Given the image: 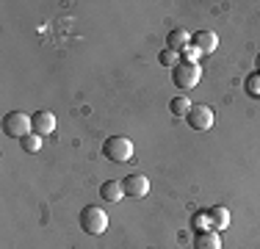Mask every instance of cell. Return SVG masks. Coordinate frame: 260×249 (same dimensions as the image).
<instances>
[{"instance_id": "cell-3", "label": "cell", "mask_w": 260, "mask_h": 249, "mask_svg": "<svg viewBox=\"0 0 260 249\" xmlns=\"http://www.w3.org/2000/svg\"><path fill=\"white\" fill-rule=\"evenodd\" d=\"M80 227H83V233H89V235H103L105 227H108V216H105L103 208L89 205V208L80 210Z\"/></svg>"}, {"instance_id": "cell-1", "label": "cell", "mask_w": 260, "mask_h": 249, "mask_svg": "<svg viewBox=\"0 0 260 249\" xmlns=\"http://www.w3.org/2000/svg\"><path fill=\"white\" fill-rule=\"evenodd\" d=\"M103 155L111 164H125V161L133 158V141L127 136H111L103 144Z\"/></svg>"}, {"instance_id": "cell-9", "label": "cell", "mask_w": 260, "mask_h": 249, "mask_svg": "<svg viewBox=\"0 0 260 249\" xmlns=\"http://www.w3.org/2000/svg\"><path fill=\"white\" fill-rule=\"evenodd\" d=\"M100 197L105 202H119L122 197H125V185H122V180H105L100 185Z\"/></svg>"}, {"instance_id": "cell-7", "label": "cell", "mask_w": 260, "mask_h": 249, "mask_svg": "<svg viewBox=\"0 0 260 249\" xmlns=\"http://www.w3.org/2000/svg\"><path fill=\"white\" fill-rule=\"evenodd\" d=\"M30 122H34V133L36 136H50L53 130H55L53 111H36V114L30 116Z\"/></svg>"}, {"instance_id": "cell-14", "label": "cell", "mask_w": 260, "mask_h": 249, "mask_svg": "<svg viewBox=\"0 0 260 249\" xmlns=\"http://www.w3.org/2000/svg\"><path fill=\"white\" fill-rule=\"evenodd\" d=\"M244 91L249 97H260V72H249L244 80Z\"/></svg>"}, {"instance_id": "cell-12", "label": "cell", "mask_w": 260, "mask_h": 249, "mask_svg": "<svg viewBox=\"0 0 260 249\" xmlns=\"http://www.w3.org/2000/svg\"><path fill=\"white\" fill-rule=\"evenodd\" d=\"M194 249H221V241H219V235H216L213 230H210V233H197Z\"/></svg>"}, {"instance_id": "cell-5", "label": "cell", "mask_w": 260, "mask_h": 249, "mask_svg": "<svg viewBox=\"0 0 260 249\" xmlns=\"http://www.w3.org/2000/svg\"><path fill=\"white\" fill-rule=\"evenodd\" d=\"M185 122H188L194 130H210V128H213V122H216V114H213V108H210V105L197 103V105H191Z\"/></svg>"}, {"instance_id": "cell-2", "label": "cell", "mask_w": 260, "mask_h": 249, "mask_svg": "<svg viewBox=\"0 0 260 249\" xmlns=\"http://www.w3.org/2000/svg\"><path fill=\"white\" fill-rule=\"evenodd\" d=\"M3 133L9 136V139H25V136L34 133V122H30L28 114H22V111H11V114L3 116Z\"/></svg>"}, {"instance_id": "cell-11", "label": "cell", "mask_w": 260, "mask_h": 249, "mask_svg": "<svg viewBox=\"0 0 260 249\" xmlns=\"http://www.w3.org/2000/svg\"><path fill=\"white\" fill-rule=\"evenodd\" d=\"M208 216H210V227H213V230H227V224H230V210H227L224 205L210 208Z\"/></svg>"}, {"instance_id": "cell-15", "label": "cell", "mask_w": 260, "mask_h": 249, "mask_svg": "<svg viewBox=\"0 0 260 249\" xmlns=\"http://www.w3.org/2000/svg\"><path fill=\"white\" fill-rule=\"evenodd\" d=\"M158 61H160V67H169V70H175L177 64H180V53H175V50H160L158 53Z\"/></svg>"}, {"instance_id": "cell-18", "label": "cell", "mask_w": 260, "mask_h": 249, "mask_svg": "<svg viewBox=\"0 0 260 249\" xmlns=\"http://www.w3.org/2000/svg\"><path fill=\"white\" fill-rule=\"evenodd\" d=\"M180 55H183L185 64H197V58L202 55V50H200V47H194V45H188L185 50H180Z\"/></svg>"}, {"instance_id": "cell-8", "label": "cell", "mask_w": 260, "mask_h": 249, "mask_svg": "<svg viewBox=\"0 0 260 249\" xmlns=\"http://www.w3.org/2000/svg\"><path fill=\"white\" fill-rule=\"evenodd\" d=\"M191 45L200 47L202 53H213V50L219 47V39H216L213 30H197V34L191 36Z\"/></svg>"}, {"instance_id": "cell-17", "label": "cell", "mask_w": 260, "mask_h": 249, "mask_svg": "<svg viewBox=\"0 0 260 249\" xmlns=\"http://www.w3.org/2000/svg\"><path fill=\"white\" fill-rule=\"evenodd\" d=\"M191 227H194L197 233H210V230H213L210 227V216L208 213H197L194 219H191Z\"/></svg>"}, {"instance_id": "cell-16", "label": "cell", "mask_w": 260, "mask_h": 249, "mask_svg": "<svg viewBox=\"0 0 260 249\" xmlns=\"http://www.w3.org/2000/svg\"><path fill=\"white\" fill-rule=\"evenodd\" d=\"M20 147L25 149V152H30V155H34V152H39V149H42V136H36V133L25 136V139L20 141Z\"/></svg>"}, {"instance_id": "cell-10", "label": "cell", "mask_w": 260, "mask_h": 249, "mask_svg": "<svg viewBox=\"0 0 260 249\" xmlns=\"http://www.w3.org/2000/svg\"><path fill=\"white\" fill-rule=\"evenodd\" d=\"M188 45H191V34L183 30V28H175L169 36H166V47L175 50V53H180V50H185Z\"/></svg>"}, {"instance_id": "cell-4", "label": "cell", "mask_w": 260, "mask_h": 249, "mask_svg": "<svg viewBox=\"0 0 260 249\" xmlns=\"http://www.w3.org/2000/svg\"><path fill=\"white\" fill-rule=\"evenodd\" d=\"M200 78H202L200 64H185V61H180V64L172 70V80H175V86L183 89V91L194 89V86L200 83Z\"/></svg>"}, {"instance_id": "cell-19", "label": "cell", "mask_w": 260, "mask_h": 249, "mask_svg": "<svg viewBox=\"0 0 260 249\" xmlns=\"http://www.w3.org/2000/svg\"><path fill=\"white\" fill-rule=\"evenodd\" d=\"M257 72H260V55H257Z\"/></svg>"}, {"instance_id": "cell-6", "label": "cell", "mask_w": 260, "mask_h": 249, "mask_svg": "<svg viewBox=\"0 0 260 249\" xmlns=\"http://www.w3.org/2000/svg\"><path fill=\"white\" fill-rule=\"evenodd\" d=\"M122 185H125V194L133 197V199H141L150 194V180L144 177V174H127L125 180H122Z\"/></svg>"}, {"instance_id": "cell-13", "label": "cell", "mask_w": 260, "mask_h": 249, "mask_svg": "<svg viewBox=\"0 0 260 249\" xmlns=\"http://www.w3.org/2000/svg\"><path fill=\"white\" fill-rule=\"evenodd\" d=\"M169 111H172V116H183V119H185V116H188V111H191V100L183 97V95L175 97L169 103Z\"/></svg>"}]
</instances>
